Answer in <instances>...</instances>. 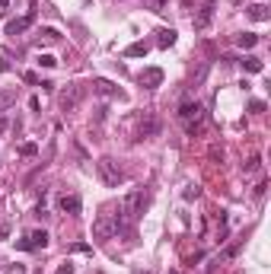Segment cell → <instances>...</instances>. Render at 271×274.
Wrapping results in <instances>:
<instances>
[{"instance_id":"4316f807","label":"cell","mask_w":271,"mask_h":274,"mask_svg":"<svg viewBox=\"0 0 271 274\" xmlns=\"http://www.w3.org/2000/svg\"><path fill=\"white\" fill-rule=\"evenodd\" d=\"M23 80H26V83H32V86H39V76L32 74V70H26V74H23Z\"/></svg>"},{"instance_id":"9a60e30c","label":"cell","mask_w":271,"mask_h":274,"mask_svg":"<svg viewBox=\"0 0 271 274\" xmlns=\"http://www.w3.org/2000/svg\"><path fill=\"white\" fill-rule=\"evenodd\" d=\"M10 106H16V86H10V90H0V112H7Z\"/></svg>"},{"instance_id":"ffe728a7","label":"cell","mask_w":271,"mask_h":274,"mask_svg":"<svg viewBox=\"0 0 271 274\" xmlns=\"http://www.w3.org/2000/svg\"><path fill=\"white\" fill-rule=\"evenodd\" d=\"M201 131H204V122H188V124H185V134H188V137H198Z\"/></svg>"},{"instance_id":"e575fe53","label":"cell","mask_w":271,"mask_h":274,"mask_svg":"<svg viewBox=\"0 0 271 274\" xmlns=\"http://www.w3.org/2000/svg\"><path fill=\"white\" fill-rule=\"evenodd\" d=\"M169 274H179V271H169Z\"/></svg>"},{"instance_id":"5bb4252c","label":"cell","mask_w":271,"mask_h":274,"mask_svg":"<svg viewBox=\"0 0 271 274\" xmlns=\"http://www.w3.org/2000/svg\"><path fill=\"white\" fill-rule=\"evenodd\" d=\"M150 51V42H134V45L124 48V58H147Z\"/></svg>"},{"instance_id":"30bf717a","label":"cell","mask_w":271,"mask_h":274,"mask_svg":"<svg viewBox=\"0 0 271 274\" xmlns=\"http://www.w3.org/2000/svg\"><path fill=\"white\" fill-rule=\"evenodd\" d=\"M137 83L147 86V90H156V86L163 83V70H160V67H144V70L137 74Z\"/></svg>"},{"instance_id":"44dd1931","label":"cell","mask_w":271,"mask_h":274,"mask_svg":"<svg viewBox=\"0 0 271 274\" xmlns=\"http://www.w3.org/2000/svg\"><path fill=\"white\" fill-rule=\"evenodd\" d=\"M58 38H61V32H58V29H42V42H48V45H54Z\"/></svg>"},{"instance_id":"83f0119b","label":"cell","mask_w":271,"mask_h":274,"mask_svg":"<svg viewBox=\"0 0 271 274\" xmlns=\"http://www.w3.org/2000/svg\"><path fill=\"white\" fill-rule=\"evenodd\" d=\"M150 3V10H153V13H163V3H166V0H147Z\"/></svg>"},{"instance_id":"ac0fdd59","label":"cell","mask_w":271,"mask_h":274,"mask_svg":"<svg viewBox=\"0 0 271 274\" xmlns=\"http://www.w3.org/2000/svg\"><path fill=\"white\" fill-rule=\"evenodd\" d=\"M236 45H240V48H256L258 45V35H256V32H242V35H236Z\"/></svg>"},{"instance_id":"3957f363","label":"cell","mask_w":271,"mask_h":274,"mask_svg":"<svg viewBox=\"0 0 271 274\" xmlns=\"http://www.w3.org/2000/svg\"><path fill=\"white\" fill-rule=\"evenodd\" d=\"M83 96H86V90H83L80 83H67L61 92H58V102H61L64 112H74V108L83 102Z\"/></svg>"},{"instance_id":"7c38bea8","label":"cell","mask_w":271,"mask_h":274,"mask_svg":"<svg viewBox=\"0 0 271 274\" xmlns=\"http://www.w3.org/2000/svg\"><path fill=\"white\" fill-rule=\"evenodd\" d=\"M32 19H35V16H19V19H10V23H7V35H19V32H26V29H29V26H32Z\"/></svg>"},{"instance_id":"484cf974","label":"cell","mask_w":271,"mask_h":274,"mask_svg":"<svg viewBox=\"0 0 271 274\" xmlns=\"http://www.w3.org/2000/svg\"><path fill=\"white\" fill-rule=\"evenodd\" d=\"M249 108H252L256 115H262V112H265V102H262V99H252V102H249Z\"/></svg>"},{"instance_id":"d6986e66","label":"cell","mask_w":271,"mask_h":274,"mask_svg":"<svg viewBox=\"0 0 271 274\" xmlns=\"http://www.w3.org/2000/svg\"><path fill=\"white\" fill-rule=\"evenodd\" d=\"M258 166H262V156H258V153H252V156H249L246 163H242V172H246V175H252V172H258Z\"/></svg>"},{"instance_id":"52a82bcc","label":"cell","mask_w":271,"mask_h":274,"mask_svg":"<svg viewBox=\"0 0 271 274\" xmlns=\"http://www.w3.org/2000/svg\"><path fill=\"white\" fill-rule=\"evenodd\" d=\"M211 19H214V0H204V3H201V10H198V16L192 19L195 32H204V29L211 26Z\"/></svg>"},{"instance_id":"cb8c5ba5","label":"cell","mask_w":271,"mask_h":274,"mask_svg":"<svg viewBox=\"0 0 271 274\" xmlns=\"http://www.w3.org/2000/svg\"><path fill=\"white\" fill-rule=\"evenodd\" d=\"M19 153H23V156H35V153H39V144H23Z\"/></svg>"},{"instance_id":"277c9868","label":"cell","mask_w":271,"mask_h":274,"mask_svg":"<svg viewBox=\"0 0 271 274\" xmlns=\"http://www.w3.org/2000/svg\"><path fill=\"white\" fill-rule=\"evenodd\" d=\"M115 236V220H112V213H102V217H96L93 223V239H99V243H105V239Z\"/></svg>"},{"instance_id":"e0dca14e","label":"cell","mask_w":271,"mask_h":274,"mask_svg":"<svg viewBox=\"0 0 271 274\" xmlns=\"http://www.w3.org/2000/svg\"><path fill=\"white\" fill-rule=\"evenodd\" d=\"M156 35H160V38H156V45H160V48H169V45H176V29H160Z\"/></svg>"},{"instance_id":"d6a6232c","label":"cell","mask_w":271,"mask_h":274,"mask_svg":"<svg viewBox=\"0 0 271 274\" xmlns=\"http://www.w3.org/2000/svg\"><path fill=\"white\" fill-rule=\"evenodd\" d=\"M10 236V227H0V239H7Z\"/></svg>"},{"instance_id":"1f68e13d","label":"cell","mask_w":271,"mask_h":274,"mask_svg":"<svg viewBox=\"0 0 271 274\" xmlns=\"http://www.w3.org/2000/svg\"><path fill=\"white\" fill-rule=\"evenodd\" d=\"M10 128V122H7V118H3V115H0V134H3V131H7Z\"/></svg>"},{"instance_id":"9c48e42d","label":"cell","mask_w":271,"mask_h":274,"mask_svg":"<svg viewBox=\"0 0 271 274\" xmlns=\"http://www.w3.org/2000/svg\"><path fill=\"white\" fill-rule=\"evenodd\" d=\"M58 211L77 217V213L83 211V201H80V195H61V198H58Z\"/></svg>"},{"instance_id":"4fadbf2b","label":"cell","mask_w":271,"mask_h":274,"mask_svg":"<svg viewBox=\"0 0 271 274\" xmlns=\"http://www.w3.org/2000/svg\"><path fill=\"white\" fill-rule=\"evenodd\" d=\"M246 16H249V19H256V23H268L271 10L265 7V3H252V7H246Z\"/></svg>"},{"instance_id":"f1b7e54d","label":"cell","mask_w":271,"mask_h":274,"mask_svg":"<svg viewBox=\"0 0 271 274\" xmlns=\"http://www.w3.org/2000/svg\"><path fill=\"white\" fill-rule=\"evenodd\" d=\"M265 191H268V182H258L256 185V198H265Z\"/></svg>"},{"instance_id":"603a6c76","label":"cell","mask_w":271,"mask_h":274,"mask_svg":"<svg viewBox=\"0 0 271 274\" xmlns=\"http://www.w3.org/2000/svg\"><path fill=\"white\" fill-rule=\"evenodd\" d=\"M198 195H201V188H198V185H188V188L182 191V198H185V201H195Z\"/></svg>"},{"instance_id":"d4e9b609","label":"cell","mask_w":271,"mask_h":274,"mask_svg":"<svg viewBox=\"0 0 271 274\" xmlns=\"http://www.w3.org/2000/svg\"><path fill=\"white\" fill-rule=\"evenodd\" d=\"M39 64H42V67H54V64H58V58H54V54H42Z\"/></svg>"},{"instance_id":"836d02e7","label":"cell","mask_w":271,"mask_h":274,"mask_svg":"<svg viewBox=\"0 0 271 274\" xmlns=\"http://www.w3.org/2000/svg\"><path fill=\"white\" fill-rule=\"evenodd\" d=\"M0 7H10V0H0Z\"/></svg>"},{"instance_id":"f546056e","label":"cell","mask_w":271,"mask_h":274,"mask_svg":"<svg viewBox=\"0 0 271 274\" xmlns=\"http://www.w3.org/2000/svg\"><path fill=\"white\" fill-rule=\"evenodd\" d=\"M70 252H90V245H86V243H74V245H70Z\"/></svg>"},{"instance_id":"8fae6325","label":"cell","mask_w":271,"mask_h":274,"mask_svg":"<svg viewBox=\"0 0 271 274\" xmlns=\"http://www.w3.org/2000/svg\"><path fill=\"white\" fill-rule=\"evenodd\" d=\"M160 118H156V115H147V118H144V122H140V140H150V137H156L160 134Z\"/></svg>"},{"instance_id":"6da1fadb","label":"cell","mask_w":271,"mask_h":274,"mask_svg":"<svg viewBox=\"0 0 271 274\" xmlns=\"http://www.w3.org/2000/svg\"><path fill=\"white\" fill-rule=\"evenodd\" d=\"M124 217V220H128V227H131L134 220H137L140 213H144V191H128V195H124V201H121V211H118Z\"/></svg>"},{"instance_id":"2e32d148","label":"cell","mask_w":271,"mask_h":274,"mask_svg":"<svg viewBox=\"0 0 271 274\" xmlns=\"http://www.w3.org/2000/svg\"><path fill=\"white\" fill-rule=\"evenodd\" d=\"M242 70H249V74H262L265 70V64H262V58H252V54H249V58H242Z\"/></svg>"},{"instance_id":"4dcf8cb0","label":"cell","mask_w":271,"mask_h":274,"mask_svg":"<svg viewBox=\"0 0 271 274\" xmlns=\"http://www.w3.org/2000/svg\"><path fill=\"white\" fill-rule=\"evenodd\" d=\"M54 274H74V265H70V261H67V265H61V268H58V271H54Z\"/></svg>"},{"instance_id":"5b68a950","label":"cell","mask_w":271,"mask_h":274,"mask_svg":"<svg viewBox=\"0 0 271 274\" xmlns=\"http://www.w3.org/2000/svg\"><path fill=\"white\" fill-rule=\"evenodd\" d=\"M45 245H48V233H45V229H32L26 239H19V243H16V249L35 252V249H45Z\"/></svg>"},{"instance_id":"8992f818","label":"cell","mask_w":271,"mask_h":274,"mask_svg":"<svg viewBox=\"0 0 271 274\" xmlns=\"http://www.w3.org/2000/svg\"><path fill=\"white\" fill-rule=\"evenodd\" d=\"M179 118H182V122H204V108H201V102H182V106H179Z\"/></svg>"},{"instance_id":"7a4b0ae2","label":"cell","mask_w":271,"mask_h":274,"mask_svg":"<svg viewBox=\"0 0 271 274\" xmlns=\"http://www.w3.org/2000/svg\"><path fill=\"white\" fill-rule=\"evenodd\" d=\"M96 169H99V175H102V182L108 185V188H115V185H121L124 182V169L118 166L112 156H102L99 163H96Z\"/></svg>"},{"instance_id":"7402d4cb","label":"cell","mask_w":271,"mask_h":274,"mask_svg":"<svg viewBox=\"0 0 271 274\" xmlns=\"http://www.w3.org/2000/svg\"><path fill=\"white\" fill-rule=\"evenodd\" d=\"M3 274H29V271H26V265L13 261V265H7V268H3Z\"/></svg>"},{"instance_id":"ba28073f","label":"cell","mask_w":271,"mask_h":274,"mask_svg":"<svg viewBox=\"0 0 271 274\" xmlns=\"http://www.w3.org/2000/svg\"><path fill=\"white\" fill-rule=\"evenodd\" d=\"M93 90L99 92V96H108V99H124V92L118 90L112 80H105V76H96V80H93Z\"/></svg>"}]
</instances>
